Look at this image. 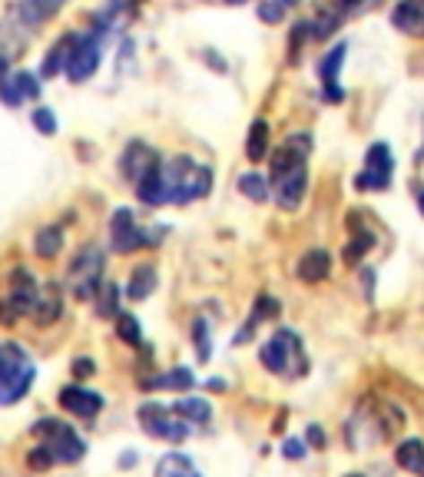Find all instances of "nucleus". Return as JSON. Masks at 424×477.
I'll return each instance as SVG.
<instances>
[{"label": "nucleus", "instance_id": "f257e3e1", "mask_svg": "<svg viewBox=\"0 0 424 477\" xmlns=\"http://www.w3.org/2000/svg\"><path fill=\"white\" fill-rule=\"evenodd\" d=\"M166 183H169V203L186 206V203L206 199L212 193L216 173L209 166L196 163L193 156H173V160H166Z\"/></svg>", "mask_w": 424, "mask_h": 477}, {"label": "nucleus", "instance_id": "f03ea898", "mask_svg": "<svg viewBox=\"0 0 424 477\" xmlns=\"http://www.w3.org/2000/svg\"><path fill=\"white\" fill-rule=\"evenodd\" d=\"M37 369L33 358L17 342H0V408L17 404L30 391Z\"/></svg>", "mask_w": 424, "mask_h": 477}, {"label": "nucleus", "instance_id": "7ed1b4c3", "mask_svg": "<svg viewBox=\"0 0 424 477\" xmlns=\"http://www.w3.org/2000/svg\"><path fill=\"white\" fill-rule=\"evenodd\" d=\"M259 361L275 375H295L302 378L308 371V358L302 351V338L295 335L292 328H279L265 345L259 348Z\"/></svg>", "mask_w": 424, "mask_h": 477}, {"label": "nucleus", "instance_id": "20e7f679", "mask_svg": "<svg viewBox=\"0 0 424 477\" xmlns=\"http://www.w3.org/2000/svg\"><path fill=\"white\" fill-rule=\"evenodd\" d=\"M166 236V229H143L136 222V212L126 206H120L109 219V249L117 256H130L136 249H146V246H160Z\"/></svg>", "mask_w": 424, "mask_h": 477}, {"label": "nucleus", "instance_id": "39448f33", "mask_svg": "<svg viewBox=\"0 0 424 477\" xmlns=\"http://www.w3.org/2000/svg\"><path fill=\"white\" fill-rule=\"evenodd\" d=\"M33 434L40 438V445L54 455L56 464H76L80 457L87 455V441L70 428V424L56 421V418H40L33 424Z\"/></svg>", "mask_w": 424, "mask_h": 477}, {"label": "nucleus", "instance_id": "423d86ee", "mask_svg": "<svg viewBox=\"0 0 424 477\" xmlns=\"http://www.w3.org/2000/svg\"><path fill=\"white\" fill-rule=\"evenodd\" d=\"M103 285V249L100 246H83L76 252L70 269H66V289L74 292V299L90 302Z\"/></svg>", "mask_w": 424, "mask_h": 477}, {"label": "nucleus", "instance_id": "0eeeda50", "mask_svg": "<svg viewBox=\"0 0 424 477\" xmlns=\"http://www.w3.org/2000/svg\"><path fill=\"white\" fill-rule=\"evenodd\" d=\"M136 418H140L143 431L152 434V438H160V441H173V445H179V441L189 438V421H186L183 414H176L173 408L146 402V404H140Z\"/></svg>", "mask_w": 424, "mask_h": 477}, {"label": "nucleus", "instance_id": "6e6552de", "mask_svg": "<svg viewBox=\"0 0 424 477\" xmlns=\"http://www.w3.org/2000/svg\"><path fill=\"white\" fill-rule=\"evenodd\" d=\"M269 186H273L275 206L282 212H295L308 193V163L289 166L282 173H269Z\"/></svg>", "mask_w": 424, "mask_h": 477}, {"label": "nucleus", "instance_id": "1a4fd4ad", "mask_svg": "<svg viewBox=\"0 0 424 477\" xmlns=\"http://www.w3.org/2000/svg\"><path fill=\"white\" fill-rule=\"evenodd\" d=\"M100 60H103V40H100V33H80V40H76L74 54L66 60L64 74L70 76V83H87L90 76L100 70Z\"/></svg>", "mask_w": 424, "mask_h": 477}, {"label": "nucleus", "instance_id": "9d476101", "mask_svg": "<svg viewBox=\"0 0 424 477\" xmlns=\"http://www.w3.org/2000/svg\"><path fill=\"white\" fill-rule=\"evenodd\" d=\"M163 156L160 152L152 150L150 143H143V140H133L126 150H123V156H120V173L130 179V183H140L143 176L150 173L152 166L160 163Z\"/></svg>", "mask_w": 424, "mask_h": 477}, {"label": "nucleus", "instance_id": "9b49d317", "mask_svg": "<svg viewBox=\"0 0 424 477\" xmlns=\"http://www.w3.org/2000/svg\"><path fill=\"white\" fill-rule=\"evenodd\" d=\"M136 186V199H140L143 206L150 209H160V206H169V183H166V160L152 166L150 173L143 176Z\"/></svg>", "mask_w": 424, "mask_h": 477}, {"label": "nucleus", "instance_id": "f8f14e48", "mask_svg": "<svg viewBox=\"0 0 424 477\" xmlns=\"http://www.w3.org/2000/svg\"><path fill=\"white\" fill-rule=\"evenodd\" d=\"M23 100H40V80L33 74L0 76V103L4 107H21Z\"/></svg>", "mask_w": 424, "mask_h": 477}, {"label": "nucleus", "instance_id": "ddd939ff", "mask_svg": "<svg viewBox=\"0 0 424 477\" xmlns=\"http://www.w3.org/2000/svg\"><path fill=\"white\" fill-rule=\"evenodd\" d=\"M60 408L70 412V414H76V418H97V414L103 412V398L90 388L66 385V388L60 391Z\"/></svg>", "mask_w": 424, "mask_h": 477}, {"label": "nucleus", "instance_id": "4468645a", "mask_svg": "<svg viewBox=\"0 0 424 477\" xmlns=\"http://www.w3.org/2000/svg\"><path fill=\"white\" fill-rule=\"evenodd\" d=\"M64 312V292H60V285L56 282H47L37 289V302H33L30 315L37 318V325H50L56 322Z\"/></svg>", "mask_w": 424, "mask_h": 477}, {"label": "nucleus", "instance_id": "2eb2a0df", "mask_svg": "<svg viewBox=\"0 0 424 477\" xmlns=\"http://www.w3.org/2000/svg\"><path fill=\"white\" fill-rule=\"evenodd\" d=\"M394 30L408 33V37H424V4L421 0H398L392 7Z\"/></svg>", "mask_w": 424, "mask_h": 477}, {"label": "nucleus", "instance_id": "dca6fc26", "mask_svg": "<svg viewBox=\"0 0 424 477\" xmlns=\"http://www.w3.org/2000/svg\"><path fill=\"white\" fill-rule=\"evenodd\" d=\"M37 279H33L27 269H13L11 275V292H7V302L17 308L21 315H27L33 308V302H37Z\"/></svg>", "mask_w": 424, "mask_h": 477}, {"label": "nucleus", "instance_id": "f3484780", "mask_svg": "<svg viewBox=\"0 0 424 477\" xmlns=\"http://www.w3.org/2000/svg\"><path fill=\"white\" fill-rule=\"evenodd\" d=\"M295 275L308 285L325 282L328 275H332V256H328L325 249H308L302 259H299V265H295Z\"/></svg>", "mask_w": 424, "mask_h": 477}, {"label": "nucleus", "instance_id": "a211bd4d", "mask_svg": "<svg viewBox=\"0 0 424 477\" xmlns=\"http://www.w3.org/2000/svg\"><path fill=\"white\" fill-rule=\"evenodd\" d=\"M269 152H273V126H269V119L265 117L252 119L249 140H246V160L249 163H265Z\"/></svg>", "mask_w": 424, "mask_h": 477}, {"label": "nucleus", "instance_id": "6ab92c4d", "mask_svg": "<svg viewBox=\"0 0 424 477\" xmlns=\"http://www.w3.org/2000/svg\"><path fill=\"white\" fill-rule=\"evenodd\" d=\"M76 40H80V33H64V37H60V40L47 50L44 64H40V80H54L56 74H64L66 60H70V54H74Z\"/></svg>", "mask_w": 424, "mask_h": 477}, {"label": "nucleus", "instance_id": "aec40b11", "mask_svg": "<svg viewBox=\"0 0 424 477\" xmlns=\"http://www.w3.org/2000/svg\"><path fill=\"white\" fill-rule=\"evenodd\" d=\"M279 315V302H275L273 295H259L255 299V305H252L249 318H246V325L236 332V338H232V345H242V342H249L252 335H255V328L262 325V322H269V318H275Z\"/></svg>", "mask_w": 424, "mask_h": 477}, {"label": "nucleus", "instance_id": "412c9836", "mask_svg": "<svg viewBox=\"0 0 424 477\" xmlns=\"http://www.w3.org/2000/svg\"><path fill=\"white\" fill-rule=\"evenodd\" d=\"M345 56H349V44L345 40L328 47L325 54L318 56V80H322V87H338V74L345 66Z\"/></svg>", "mask_w": 424, "mask_h": 477}, {"label": "nucleus", "instance_id": "4be33fe9", "mask_svg": "<svg viewBox=\"0 0 424 477\" xmlns=\"http://www.w3.org/2000/svg\"><path fill=\"white\" fill-rule=\"evenodd\" d=\"M66 0H21V7H17V17H21L23 27H40L54 17L60 7H64Z\"/></svg>", "mask_w": 424, "mask_h": 477}, {"label": "nucleus", "instance_id": "5701e85b", "mask_svg": "<svg viewBox=\"0 0 424 477\" xmlns=\"http://www.w3.org/2000/svg\"><path fill=\"white\" fill-rule=\"evenodd\" d=\"M359 226H361V219L351 216V238H349V246L342 249L345 265H359V262L365 259V252L375 246V232H371V229H359Z\"/></svg>", "mask_w": 424, "mask_h": 477}, {"label": "nucleus", "instance_id": "b1692460", "mask_svg": "<svg viewBox=\"0 0 424 477\" xmlns=\"http://www.w3.org/2000/svg\"><path fill=\"white\" fill-rule=\"evenodd\" d=\"M156 282H160V275H156V265L143 262V265H136V269L130 272L126 295H130L133 302H143V299H150V295L156 292Z\"/></svg>", "mask_w": 424, "mask_h": 477}, {"label": "nucleus", "instance_id": "393cba45", "mask_svg": "<svg viewBox=\"0 0 424 477\" xmlns=\"http://www.w3.org/2000/svg\"><path fill=\"white\" fill-rule=\"evenodd\" d=\"M143 388L152 391V388H166V391H189L196 385V375L189 369H169L163 375H156V378H143L140 381Z\"/></svg>", "mask_w": 424, "mask_h": 477}, {"label": "nucleus", "instance_id": "a878e982", "mask_svg": "<svg viewBox=\"0 0 424 477\" xmlns=\"http://www.w3.org/2000/svg\"><path fill=\"white\" fill-rule=\"evenodd\" d=\"M342 21H345V13L338 11L335 4L332 7H318V13H316V21H308V27H312V40H328V37H335V30L342 27Z\"/></svg>", "mask_w": 424, "mask_h": 477}, {"label": "nucleus", "instance_id": "bb28decb", "mask_svg": "<svg viewBox=\"0 0 424 477\" xmlns=\"http://www.w3.org/2000/svg\"><path fill=\"white\" fill-rule=\"evenodd\" d=\"M236 186H239V193L246 195V199H252V203H269V199H273L269 176H262V173H242L239 179H236Z\"/></svg>", "mask_w": 424, "mask_h": 477}, {"label": "nucleus", "instance_id": "cd10ccee", "mask_svg": "<svg viewBox=\"0 0 424 477\" xmlns=\"http://www.w3.org/2000/svg\"><path fill=\"white\" fill-rule=\"evenodd\" d=\"M33 249H37V256L40 259H56L60 256V249H64V229L60 226H47L37 232V238H33Z\"/></svg>", "mask_w": 424, "mask_h": 477}, {"label": "nucleus", "instance_id": "c85d7f7f", "mask_svg": "<svg viewBox=\"0 0 424 477\" xmlns=\"http://www.w3.org/2000/svg\"><path fill=\"white\" fill-rule=\"evenodd\" d=\"M394 461H398V467H404V471H418V474H421L424 471V441H418V438L402 441L398 451H394Z\"/></svg>", "mask_w": 424, "mask_h": 477}, {"label": "nucleus", "instance_id": "c756f323", "mask_svg": "<svg viewBox=\"0 0 424 477\" xmlns=\"http://www.w3.org/2000/svg\"><path fill=\"white\" fill-rule=\"evenodd\" d=\"M365 169H371V173L392 176V173H394L392 146H388V143H371L368 152H365Z\"/></svg>", "mask_w": 424, "mask_h": 477}, {"label": "nucleus", "instance_id": "7c9ffc66", "mask_svg": "<svg viewBox=\"0 0 424 477\" xmlns=\"http://www.w3.org/2000/svg\"><path fill=\"white\" fill-rule=\"evenodd\" d=\"M156 477H199V471L186 455H166L156 464Z\"/></svg>", "mask_w": 424, "mask_h": 477}, {"label": "nucleus", "instance_id": "2f4dec72", "mask_svg": "<svg viewBox=\"0 0 424 477\" xmlns=\"http://www.w3.org/2000/svg\"><path fill=\"white\" fill-rule=\"evenodd\" d=\"M93 305H97L100 318H117L120 315V289L113 282L100 285V292L93 295Z\"/></svg>", "mask_w": 424, "mask_h": 477}, {"label": "nucleus", "instance_id": "473e14b6", "mask_svg": "<svg viewBox=\"0 0 424 477\" xmlns=\"http://www.w3.org/2000/svg\"><path fill=\"white\" fill-rule=\"evenodd\" d=\"M176 414H183L186 421L193 424H206L209 418H212V408H209V402H203V398H179V402L173 404Z\"/></svg>", "mask_w": 424, "mask_h": 477}, {"label": "nucleus", "instance_id": "72a5a7b5", "mask_svg": "<svg viewBox=\"0 0 424 477\" xmlns=\"http://www.w3.org/2000/svg\"><path fill=\"white\" fill-rule=\"evenodd\" d=\"M117 335L133 348L143 345V328H140V322H136V315H130V312L117 315Z\"/></svg>", "mask_w": 424, "mask_h": 477}, {"label": "nucleus", "instance_id": "f704fd0d", "mask_svg": "<svg viewBox=\"0 0 424 477\" xmlns=\"http://www.w3.org/2000/svg\"><path fill=\"white\" fill-rule=\"evenodd\" d=\"M388 186H392V176H385V173L361 169V173L355 176V189H359V193H385Z\"/></svg>", "mask_w": 424, "mask_h": 477}, {"label": "nucleus", "instance_id": "c9c22d12", "mask_svg": "<svg viewBox=\"0 0 424 477\" xmlns=\"http://www.w3.org/2000/svg\"><path fill=\"white\" fill-rule=\"evenodd\" d=\"M312 40V27H308V21H299L292 23V33H289V60H299V54H302V47Z\"/></svg>", "mask_w": 424, "mask_h": 477}, {"label": "nucleus", "instance_id": "e433bc0d", "mask_svg": "<svg viewBox=\"0 0 424 477\" xmlns=\"http://www.w3.org/2000/svg\"><path fill=\"white\" fill-rule=\"evenodd\" d=\"M193 342H196V355L199 361H209L212 358V342H209V325H206V318H196L193 322Z\"/></svg>", "mask_w": 424, "mask_h": 477}, {"label": "nucleus", "instance_id": "4c0bfd02", "mask_svg": "<svg viewBox=\"0 0 424 477\" xmlns=\"http://www.w3.org/2000/svg\"><path fill=\"white\" fill-rule=\"evenodd\" d=\"M262 23H269V27H279L285 21V7L279 0H259V7H255Z\"/></svg>", "mask_w": 424, "mask_h": 477}, {"label": "nucleus", "instance_id": "58836bf2", "mask_svg": "<svg viewBox=\"0 0 424 477\" xmlns=\"http://www.w3.org/2000/svg\"><path fill=\"white\" fill-rule=\"evenodd\" d=\"M33 126L44 133V136H54L56 133V117L50 107H37L33 109Z\"/></svg>", "mask_w": 424, "mask_h": 477}, {"label": "nucleus", "instance_id": "ea45409f", "mask_svg": "<svg viewBox=\"0 0 424 477\" xmlns=\"http://www.w3.org/2000/svg\"><path fill=\"white\" fill-rule=\"evenodd\" d=\"M27 464L33 467V471H47V467H54L56 461H54V455H50V451H47L44 445H37L30 451V457H27Z\"/></svg>", "mask_w": 424, "mask_h": 477}, {"label": "nucleus", "instance_id": "a19ab883", "mask_svg": "<svg viewBox=\"0 0 424 477\" xmlns=\"http://www.w3.org/2000/svg\"><path fill=\"white\" fill-rule=\"evenodd\" d=\"M282 455L289 457V461H302V457H305V445L299 441V438H289V441H285V447H282Z\"/></svg>", "mask_w": 424, "mask_h": 477}, {"label": "nucleus", "instance_id": "79ce46f5", "mask_svg": "<svg viewBox=\"0 0 424 477\" xmlns=\"http://www.w3.org/2000/svg\"><path fill=\"white\" fill-rule=\"evenodd\" d=\"M93 371H97V365H93L90 358H76V361H74V375H76V378H90Z\"/></svg>", "mask_w": 424, "mask_h": 477}, {"label": "nucleus", "instance_id": "37998d69", "mask_svg": "<svg viewBox=\"0 0 424 477\" xmlns=\"http://www.w3.org/2000/svg\"><path fill=\"white\" fill-rule=\"evenodd\" d=\"M308 441H312V445H325V431H322V428H318V424H312V428H308Z\"/></svg>", "mask_w": 424, "mask_h": 477}, {"label": "nucleus", "instance_id": "c03bdc74", "mask_svg": "<svg viewBox=\"0 0 424 477\" xmlns=\"http://www.w3.org/2000/svg\"><path fill=\"white\" fill-rule=\"evenodd\" d=\"M345 100V90L342 87H325V103H342Z\"/></svg>", "mask_w": 424, "mask_h": 477}, {"label": "nucleus", "instance_id": "a18cd8bd", "mask_svg": "<svg viewBox=\"0 0 424 477\" xmlns=\"http://www.w3.org/2000/svg\"><path fill=\"white\" fill-rule=\"evenodd\" d=\"M206 64H209V66H216L219 74H226V70H229V66H226V60H219V56L212 54V50H206Z\"/></svg>", "mask_w": 424, "mask_h": 477}, {"label": "nucleus", "instance_id": "49530a36", "mask_svg": "<svg viewBox=\"0 0 424 477\" xmlns=\"http://www.w3.org/2000/svg\"><path fill=\"white\" fill-rule=\"evenodd\" d=\"M414 195H418V206H421V216H424V183H414Z\"/></svg>", "mask_w": 424, "mask_h": 477}, {"label": "nucleus", "instance_id": "de8ad7c7", "mask_svg": "<svg viewBox=\"0 0 424 477\" xmlns=\"http://www.w3.org/2000/svg\"><path fill=\"white\" fill-rule=\"evenodd\" d=\"M279 4H282V7H299L302 0H279Z\"/></svg>", "mask_w": 424, "mask_h": 477}, {"label": "nucleus", "instance_id": "09e8293b", "mask_svg": "<svg viewBox=\"0 0 424 477\" xmlns=\"http://www.w3.org/2000/svg\"><path fill=\"white\" fill-rule=\"evenodd\" d=\"M229 7H239V4H246V0H226Z\"/></svg>", "mask_w": 424, "mask_h": 477}, {"label": "nucleus", "instance_id": "8fccbe9b", "mask_svg": "<svg viewBox=\"0 0 424 477\" xmlns=\"http://www.w3.org/2000/svg\"><path fill=\"white\" fill-rule=\"evenodd\" d=\"M418 163H424V146L418 150Z\"/></svg>", "mask_w": 424, "mask_h": 477}, {"label": "nucleus", "instance_id": "3c124183", "mask_svg": "<svg viewBox=\"0 0 424 477\" xmlns=\"http://www.w3.org/2000/svg\"><path fill=\"white\" fill-rule=\"evenodd\" d=\"M349 477H361V474H349Z\"/></svg>", "mask_w": 424, "mask_h": 477}]
</instances>
